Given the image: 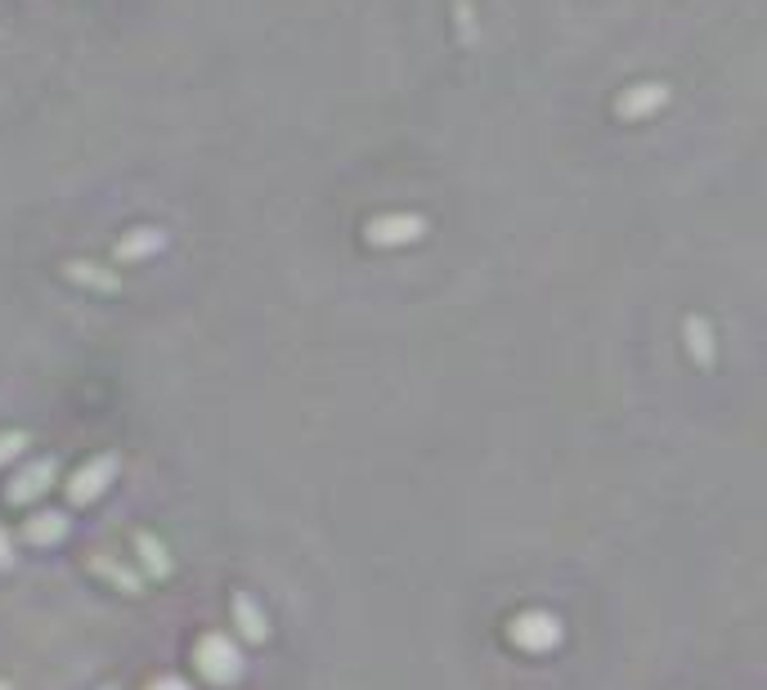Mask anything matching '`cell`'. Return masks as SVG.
I'll return each instance as SVG.
<instances>
[{"label":"cell","mask_w":767,"mask_h":690,"mask_svg":"<svg viewBox=\"0 0 767 690\" xmlns=\"http://www.w3.org/2000/svg\"><path fill=\"white\" fill-rule=\"evenodd\" d=\"M122 475V458L117 453H95V458H85L72 475H68V502L72 506H91V502H100L108 489H113V480Z\"/></svg>","instance_id":"7a4b0ae2"},{"label":"cell","mask_w":767,"mask_h":690,"mask_svg":"<svg viewBox=\"0 0 767 690\" xmlns=\"http://www.w3.org/2000/svg\"><path fill=\"white\" fill-rule=\"evenodd\" d=\"M85 569H91L95 578L113 583L122 596H144V569L131 565L126 556H113V552H95L91 561H85Z\"/></svg>","instance_id":"8992f818"},{"label":"cell","mask_w":767,"mask_h":690,"mask_svg":"<svg viewBox=\"0 0 767 690\" xmlns=\"http://www.w3.org/2000/svg\"><path fill=\"white\" fill-rule=\"evenodd\" d=\"M144 690H194V686H189L185 677H153Z\"/></svg>","instance_id":"2e32d148"},{"label":"cell","mask_w":767,"mask_h":690,"mask_svg":"<svg viewBox=\"0 0 767 690\" xmlns=\"http://www.w3.org/2000/svg\"><path fill=\"white\" fill-rule=\"evenodd\" d=\"M0 690H14V681H10V677H0Z\"/></svg>","instance_id":"e0dca14e"},{"label":"cell","mask_w":767,"mask_h":690,"mask_svg":"<svg viewBox=\"0 0 767 690\" xmlns=\"http://www.w3.org/2000/svg\"><path fill=\"white\" fill-rule=\"evenodd\" d=\"M19 565V534L0 525V574H10Z\"/></svg>","instance_id":"9a60e30c"},{"label":"cell","mask_w":767,"mask_h":690,"mask_svg":"<svg viewBox=\"0 0 767 690\" xmlns=\"http://www.w3.org/2000/svg\"><path fill=\"white\" fill-rule=\"evenodd\" d=\"M664 100H668V85L646 81V85H633V91H624V95L615 100V113H620L624 122H642V117L660 113V108H664Z\"/></svg>","instance_id":"30bf717a"},{"label":"cell","mask_w":767,"mask_h":690,"mask_svg":"<svg viewBox=\"0 0 767 690\" xmlns=\"http://www.w3.org/2000/svg\"><path fill=\"white\" fill-rule=\"evenodd\" d=\"M54 484H59V458H32V462H23V467L10 475L6 502H10V506H32V502H41Z\"/></svg>","instance_id":"277c9868"},{"label":"cell","mask_w":767,"mask_h":690,"mask_svg":"<svg viewBox=\"0 0 767 690\" xmlns=\"http://www.w3.org/2000/svg\"><path fill=\"white\" fill-rule=\"evenodd\" d=\"M162 247H166V233L162 229H131L113 247V255H117V261H144V255H157Z\"/></svg>","instance_id":"8fae6325"},{"label":"cell","mask_w":767,"mask_h":690,"mask_svg":"<svg viewBox=\"0 0 767 690\" xmlns=\"http://www.w3.org/2000/svg\"><path fill=\"white\" fill-rule=\"evenodd\" d=\"M100 690H117V686H100Z\"/></svg>","instance_id":"ac0fdd59"},{"label":"cell","mask_w":767,"mask_h":690,"mask_svg":"<svg viewBox=\"0 0 767 690\" xmlns=\"http://www.w3.org/2000/svg\"><path fill=\"white\" fill-rule=\"evenodd\" d=\"M687 355H692L701 368L714 364V336H709V323H705V318H687Z\"/></svg>","instance_id":"4fadbf2b"},{"label":"cell","mask_w":767,"mask_h":690,"mask_svg":"<svg viewBox=\"0 0 767 690\" xmlns=\"http://www.w3.org/2000/svg\"><path fill=\"white\" fill-rule=\"evenodd\" d=\"M507 637L526 655H548L552 646H561V619L552 610H521L507 624Z\"/></svg>","instance_id":"3957f363"},{"label":"cell","mask_w":767,"mask_h":690,"mask_svg":"<svg viewBox=\"0 0 767 690\" xmlns=\"http://www.w3.org/2000/svg\"><path fill=\"white\" fill-rule=\"evenodd\" d=\"M68 534H72V515L68 511H32L23 521V530H19V543H28V547H59Z\"/></svg>","instance_id":"ba28073f"},{"label":"cell","mask_w":767,"mask_h":690,"mask_svg":"<svg viewBox=\"0 0 767 690\" xmlns=\"http://www.w3.org/2000/svg\"><path fill=\"white\" fill-rule=\"evenodd\" d=\"M63 274H68L72 283H81V288H91V292H117V288H122L117 274H108V270H100V265H91V261H68Z\"/></svg>","instance_id":"7c38bea8"},{"label":"cell","mask_w":767,"mask_h":690,"mask_svg":"<svg viewBox=\"0 0 767 690\" xmlns=\"http://www.w3.org/2000/svg\"><path fill=\"white\" fill-rule=\"evenodd\" d=\"M32 449V436L23 426H10V430H0V471H6L10 462H19L23 453Z\"/></svg>","instance_id":"5bb4252c"},{"label":"cell","mask_w":767,"mask_h":690,"mask_svg":"<svg viewBox=\"0 0 767 690\" xmlns=\"http://www.w3.org/2000/svg\"><path fill=\"white\" fill-rule=\"evenodd\" d=\"M189 663L207 686H220V690L238 686L247 672V655H242L238 637H229V632H203L189 650Z\"/></svg>","instance_id":"6da1fadb"},{"label":"cell","mask_w":767,"mask_h":690,"mask_svg":"<svg viewBox=\"0 0 767 690\" xmlns=\"http://www.w3.org/2000/svg\"><path fill=\"white\" fill-rule=\"evenodd\" d=\"M229 624H234V632L247 646H266L270 641V615H266V606L251 592H234L229 596Z\"/></svg>","instance_id":"5b68a950"},{"label":"cell","mask_w":767,"mask_h":690,"mask_svg":"<svg viewBox=\"0 0 767 690\" xmlns=\"http://www.w3.org/2000/svg\"><path fill=\"white\" fill-rule=\"evenodd\" d=\"M131 547H135V565H139L144 578H153V583L170 578V569H176V561H170V547H166L157 534H148V530H139Z\"/></svg>","instance_id":"9c48e42d"},{"label":"cell","mask_w":767,"mask_h":690,"mask_svg":"<svg viewBox=\"0 0 767 690\" xmlns=\"http://www.w3.org/2000/svg\"><path fill=\"white\" fill-rule=\"evenodd\" d=\"M422 233H426V220H422V216H404V211L377 216V220H369V229H364V238H369L373 247H408V242H417Z\"/></svg>","instance_id":"52a82bcc"}]
</instances>
